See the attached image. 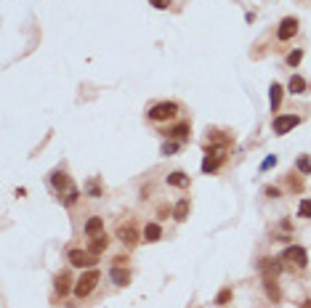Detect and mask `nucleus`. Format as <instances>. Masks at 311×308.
<instances>
[{
  "label": "nucleus",
  "mask_w": 311,
  "mask_h": 308,
  "mask_svg": "<svg viewBox=\"0 0 311 308\" xmlns=\"http://www.w3.org/2000/svg\"><path fill=\"white\" fill-rule=\"evenodd\" d=\"M98 255H93L91 250H69V263L83 268V266H96Z\"/></svg>",
  "instance_id": "39448f33"
},
{
  "label": "nucleus",
  "mask_w": 311,
  "mask_h": 308,
  "mask_svg": "<svg viewBox=\"0 0 311 308\" xmlns=\"http://www.w3.org/2000/svg\"><path fill=\"white\" fill-rule=\"evenodd\" d=\"M298 218H311V199H301V205H298Z\"/></svg>",
  "instance_id": "4be33fe9"
},
{
  "label": "nucleus",
  "mask_w": 311,
  "mask_h": 308,
  "mask_svg": "<svg viewBox=\"0 0 311 308\" xmlns=\"http://www.w3.org/2000/svg\"><path fill=\"white\" fill-rule=\"evenodd\" d=\"M301 125V117L298 114H280V117H274V133L277 136H284V133H290L293 128Z\"/></svg>",
  "instance_id": "20e7f679"
},
{
  "label": "nucleus",
  "mask_w": 311,
  "mask_h": 308,
  "mask_svg": "<svg viewBox=\"0 0 311 308\" xmlns=\"http://www.w3.org/2000/svg\"><path fill=\"white\" fill-rule=\"evenodd\" d=\"M295 168L301 170V173H311V157H298V162H295Z\"/></svg>",
  "instance_id": "5701e85b"
},
{
  "label": "nucleus",
  "mask_w": 311,
  "mask_h": 308,
  "mask_svg": "<svg viewBox=\"0 0 311 308\" xmlns=\"http://www.w3.org/2000/svg\"><path fill=\"white\" fill-rule=\"evenodd\" d=\"M109 279L115 281L117 287H128L130 284V274H128V268H123V266H115L109 271Z\"/></svg>",
  "instance_id": "9b49d317"
},
{
  "label": "nucleus",
  "mask_w": 311,
  "mask_h": 308,
  "mask_svg": "<svg viewBox=\"0 0 311 308\" xmlns=\"http://www.w3.org/2000/svg\"><path fill=\"white\" fill-rule=\"evenodd\" d=\"M263 284H266V295H269V298L277 303V300H280V290H277L274 279H263Z\"/></svg>",
  "instance_id": "412c9836"
},
{
  "label": "nucleus",
  "mask_w": 311,
  "mask_h": 308,
  "mask_svg": "<svg viewBox=\"0 0 311 308\" xmlns=\"http://www.w3.org/2000/svg\"><path fill=\"white\" fill-rule=\"evenodd\" d=\"M96 281H98V271H96V268L85 271L83 277L77 279V284H75V295H77V298H85V295H91V290L96 287Z\"/></svg>",
  "instance_id": "7ed1b4c3"
},
{
  "label": "nucleus",
  "mask_w": 311,
  "mask_h": 308,
  "mask_svg": "<svg viewBox=\"0 0 311 308\" xmlns=\"http://www.w3.org/2000/svg\"><path fill=\"white\" fill-rule=\"evenodd\" d=\"M280 260H287V263H293V266H298V268H306L309 255H306V250H303V247L290 245V247H284V250H282Z\"/></svg>",
  "instance_id": "f03ea898"
},
{
  "label": "nucleus",
  "mask_w": 311,
  "mask_h": 308,
  "mask_svg": "<svg viewBox=\"0 0 311 308\" xmlns=\"http://www.w3.org/2000/svg\"><path fill=\"white\" fill-rule=\"evenodd\" d=\"M104 231V221L98 218V215H93V218H88V224H85V234H88L91 239L98 237V234Z\"/></svg>",
  "instance_id": "f8f14e48"
},
{
  "label": "nucleus",
  "mask_w": 311,
  "mask_h": 308,
  "mask_svg": "<svg viewBox=\"0 0 311 308\" xmlns=\"http://www.w3.org/2000/svg\"><path fill=\"white\" fill-rule=\"evenodd\" d=\"M107 247H109V237H107V234H98V237H93V242H91L88 250L93 252V255H101Z\"/></svg>",
  "instance_id": "2eb2a0df"
},
{
  "label": "nucleus",
  "mask_w": 311,
  "mask_h": 308,
  "mask_svg": "<svg viewBox=\"0 0 311 308\" xmlns=\"http://www.w3.org/2000/svg\"><path fill=\"white\" fill-rule=\"evenodd\" d=\"M231 298V290H229V287H226V290H221V292H218V298H216V303L218 306H223V303H226V300Z\"/></svg>",
  "instance_id": "a878e982"
},
{
  "label": "nucleus",
  "mask_w": 311,
  "mask_h": 308,
  "mask_svg": "<svg viewBox=\"0 0 311 308\" xmlns=\"http://www.w3.org/2000/svg\"><path fill=\"white\" fill-rule=\"evenodd\" d=\"M269 104H271V112H277V109H280V104H282V88L277 83L269 88Z\"/></svg>",
  "instance_id": "f3484780"
},
{
  "label": "nucleus",
  "mask_w": 311,
  "mask_h": 308,
  "mask_svg": "<svg viewBox=\"0 0 311 308\" xmlns=\"http://www.w3.org/2000/svg\"><path fill=\"white\" fill-rule=\"evenodd\" d=\"M168 183H170V186L184 189V186H189V175H187V173H181V170H176V173H170V175H168Z\"/></svg>",
  "instance_id": "a211bd4d"
},
{
  "label": "nucleus",
  "mask_w": 311,
  "mask_h": 308,
  "mask_svg": "<svg viewBox=\"0 0 311 308\" xmlns=\"http://www.w3.org/2000/svg\"><path fill=\"white\" fill-rule=\"evenodd\" d=\"M295 32H298V19L287 16V19H282V22H280L277 37H280V40H290V37H295Z\"/></svg>",
  "instance_id": "6e6552de"
},
{
  "label": "nucleus",
  "mask_w": 311,
  "mask_h": 308,
  "mask_svg": "<svg viewBox=\"0 0 311 308\" xmlns=\"http://www.w3.org/2000/svg\"><path fill=\"white\" fill-rule=\"evenodd\" d=\"M271 165H277V157L271 154V157H266V160H263V165H261V170H269Z\"/></svg>",
  "instance_id": "c85d7f7f"
},
{
  "label": "nucleus",
  "mask_w": 311,
  "mask_h": 308,
  "mask_svg": "<svg viewBox=\"0 0 311 308\" xmlns=\"http://www.w3.org/2000/svg\"><path fill=\"white\" fill-rule=\"evenodd\" d=\"M258 268L263 271V279H277L282 274V263L274 258H263L261 263H258Z\"/></svg>",
  "instance_id": "0eeeda50"
},
{
  "label": "nucleus",
  "mask_w": 311,
  "mask_h": 308,
  "mask_svg": "<svg viewBox=\"0 0 311 308\" xmlns=\"http://www.w3.org/2000/svg\"><path fill=\"white\" fill-rule=\"evenodd\" d=\"M303 58V51H293V54H287V67H298Z\"/></svg>",
  "instance_id": "b1692460"
},
{
  "label": "nucleus",
  "mask_w": 311,
  "mask_h": 308,
  "mask_svg": "<svg viewBox=\"0 0 311 308\" xmlns=\"http://www.w3.org/2000/svg\"><path fill=\"white\" fill-rule=\"evenodd\" d=\"M187 215H189V199H181L178 205L173 207V218L176 221H187Z\"/></svg>",
  "instance_id": "6ab92c4d"
},
{
  "label": "nucleus",
  "mask_w": 311,
  "mask_h": 308,
  "mask_svg": "<svg viewBox=\"0 0 311 308\" xmlns=\"http://www.w3.org/2000/svg\"><path fill=\"white\" fill-rule=\"evenodd\" d=\"M117 239H120L123 242V245H136V242H138V234H136V226L133 224H130V221H128V224H123L120 228H117Z\"/></svg>",
  "instance_id": "9d476101"
},
{
  "label": "nucleus",
  "mask_w": 311,
  "mask_h": 308,
  "mask_svg": "<svg viewBox=\"0 0 311 308\" xmlns=\"http://www.w3.org/2000/svg\"><path fill=\"white\" fill-rule=\"evenodd\" d=\"M149 5H155L157 11H165L170 5V0H149Z\"/></svg>",
  "instance_id": "bb28decb"
},
{
  "label": "nucleus",
  "mask_w": 311,
  "mask_h": 308,
  "mask_svg": "<svg viewBox=\"0 0 311 308\" xmlns=\"http://www.w3.org/2000/svg\"><path fill=\"white\" fill-rule=\"evenodd\" d=\"M208 157L202 160V173H216L223 162V149H208Z\"/></svg>",
  "instance_id": "423d86ee"
},
{
  "label": "nucleus",
  "mask_w": 311,
  "mask_h": 308,
  "mask_svg": "<svg viewBox=\"0 0 311 308\" xmlns=\"http://www.w3.org/2000/svg\"><path fill=\"white\" fill-rule=\"evenodd\" d=\"M266 196H271V199H277V196H280V189H274V186H266Z\"/></svg>",
  "instance_id": "c756f323"
},
{
  "label": "nucleus",
  "mask_w": 311,
  "mask_h": 308,
  "mask_svg": "<svg viewBox=\"0 0 311 308\" xmlns=\"http://www.w3.org/2000/svg\"><path fill=\"white\" fill-rule=\"evenodd\" d=\"M165 136H168V139H176V141H187L189 139V122H181V125L170 128Z\"/></svg>",
  "instance_id": "4468645a"
},
{
  "label": "nucleus",
  "mask_w": 311,
  "mask_h": 308,
  "mask_svg": "<svg viewBox=\"0 0 311 308\" xmlns=\"http://www.w3.org/2000/svg\"><path fill=\"white\" fill-rule=\"evenodd\" d=\"M178 114V104L176 101H162V104H155V107L147 112V117L152 122H165V120H173Z\"/></svg>",
  "instance_id": "f257e3e1"
},
{
  "label": "nucleus",
  "mask_w": 311,
  "mask_h": 308,
  "mask_svg": "<svg viewBox=\"0 0 311 308\" xmlns=\"http://www.w3.org/2000/svg\"><path fill=\"white\" fill-rule=\"evenodd\" d=\"M69 281H72L69 274L62 271V274L56 277V292H59V295H67V292H69Z\"/></svg>",
  "instance_id": "aec40b11"
},
{
  "label": "nucleus",
  "mask_w": 311,
  "mask_h": 308,
  "mask_svg": "<svg viewBox=\"0 0 311 308\" xmlns=\"http://www.w3.org/2000/svg\"><path fill=\"white\" fill-rule=\"evenodd\" d=\"M287 88H290V93L293 96H303L306 93V80H303L301 75H293L290 77V83H287Z\"/></svg>",
  "instance_id": "ddd939ff"
},
{
  "label": "nucleus",
  "mask_w": 311,
  "mask_h": 308,
  "mask_svg": "<svg viewBox=\"0 0 311 308\" xmlns=\"http://www.w3.org/2000/svg\"><path fill=\"white\" fill-rule=\"evenodd\" d=\"M51 183H54V189L59 194H62V192H72V189H75V186H72V181H69V175L64 173V170H54V173H51Z\"/></svg>",
  "instance_id": "1a4fd4ad"
},
{
  "label": "nucleus",
  "mask_w": 311,
  "mask_h": 308,
  "mask_svg": "<svg viewBox=\"0 0 311 308\" xmlns=\"http://www.w3.org/2000/svg\"><path fill=\"white\" fill-rule=\"evenodd\" d=\"M176 149H178V141H168V143H162L160 154H165V157H168V154H173Z\"/></svg>",
  "instance_id": "393cba45"
},
{
  "label": "nucleus",
  "mask_w": 311,
  "mask_h": 308,
  "mask_svg": "<svg viewBox=\"0 0 311 308\" xmlns=\"http://www.w3.org/2000/svg\"><path fill=\"white\" fill-rule=\"evenodd\" d=\"M88 194L93 196V199H96V196H101V189H98V183H96V181H93V183H91V186H88Z\"/></svg>",
  "instance_id": "cd10ccee"
},
{
  "label": "nucleus",
  "mask_w": 311,
  "mask_h": 308,
  "mask_svg": "<svg viewBox=\"0 0 311 308\" xmlns=\"http://www.w3.org/2000/svg\"><path fill=\"white\" fill-rule=\"evenodd\" d=\"M160 237H162L160 224H147V226H144V242H157Z\"/></svg>",
  "instance_id": "dca6fc26"
}]
</instances>
